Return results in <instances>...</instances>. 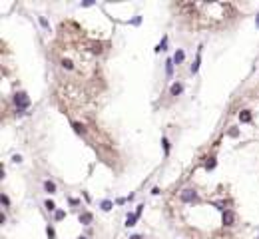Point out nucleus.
Segmentation results:
<instances>
[{"label":"nucleus","mask_w":259,"mask_h":239,"mask_svg":"<svg viewBox=\"0 0 259 239\" xmlns=\"http://www.w3.org/2000/svg\"><path fill=\"white\" fill-rule=\"evenodd\" d=\"M14 104L18 110H26L28 106H30V98H28L26 92H16L14 94Z\"/></svg>","instance_id":"f257e3e1"},{"label":"nucleus","mask_w":259,"mask_h":239,"mask_svg":"<svg viewBox=\"0 0 259 239\" xmlns=\"http://www.w3.org/2000/svg\"><path fill=\"white\" fill-rule=\"evenodd\" d=\"M180 199L185 201V203H192V201L197 199V193H195V189H192V187H185V189L180 193Z\"/></svg>","instance_id":"f03ea898"},{"label":"nucleus","mask_w":259,"mask_h":239,"mask_svg":"<svg viewBox=\"0 0 259 239\" xmlns=\"http://www.w3.org/2000/svg\"><path fill=\"white\" fill-rule=\"evenodd\" d=\"M221 219H223V225H233L235 223V213H233L231 209H225L223 215H221Z\"/></svg>","instance_id":"7ed1b4c3"},{"label":"nucleus","mask_w":259,"mask_h":239,"mask_svg":"<svg viewBox=\"0 0 259 239\" xmlns=\"http://www.w3.org/2000/svg\"><path fill=\"white\" fill-rule=\"evenodd\" d=\"M169 92H172V96H180L181 92H184V86H181V82H173L172 88H169Z\"/></svg>","instance_id":"20e7f679"},{"label":"nucleus","mask_w":259,"mask_h":239,"mask_svg":"<svg viewBox=\"0 0 259 239\" xmlns=\"http://www.w3.org/2000/svg\"><path fill=\"white\" fill-rule=\"evenodd\" d=\"M184 58H185V54H184V50H177L176 54H173V64H181V62H184Z\"/></svg>","instance_id":"39448f33"},{"label":"nucleus","mask_w":259,"mask_h":239,"mask_svg":"<svg viewBox=\"0 0 259 239\" xmlns=\"http://www.w3.org/2000/svg\"><path fill=\"white\" fill-rule=\"evenodd\" d=\"M80 223H84V225L92 223V213H90V211H84L82 215H80Z\"/></svg>","instance_id":"423d86ee"},{"label":"nucleus","mask_w":259,"mask_h":239,"mask_svg":"<svg viewBox=\"0 0 259 239\" xmlns=\"http://www.w3.org/2000/svg\"><path fill=\"white\" fill-rule=\"evenodd\" d=\"M201 48H203V46H199V52H197V58H195V62H193V64H192V72L195 74V72H197V68H199V62H201Z\"/></svg>","instance_id":"0eeeda50"},{"label":"nucleus","mask_w":259,"mask_h":239,"mask_svg":"<svg viewBox=\"0 0 259 239\" xmlns=\"http://www.w3.org/2000/svg\"><path fill=\"white\" fill-rule=\"evenodd\" d=\"M44 189L48 191V193H54V191H56V183L50 181V179H46V181H44Z\"/></svg>","instance_id":"6e6552de"},{"label":"nucleus","mask_w":259,"mask_h":239,"mask_svg":"<svg viewBox=\"0 0 259 239\" xmlns=\"http://www.w3.org/2000/svg\"><path fill=\"white\" fill-rule=\"evenodd\" d=\"M136 221H138V215H136V213H128V217H126V225L132 227V225H136Z\"/></svg>","instance_id":"1a4fd4ad"},{"label":"nucleus","mask_w":259,"mask_h":239,"mask_svg":"<svg viewBox=\"0 0 259 239\" xmlns=\"http://www.w3.org/2000/svg\"><path fill=\"white\" fill-rule=\"evenodd\" d=\"M172 72H173V58H168L165 60V74L172 76Z\"/></svg>","instance_id":"9d476101"},{"label":"nucleus","mask_w":259,"mask_h":239,"mask_svg":"<svg viewBox=\"0 0 259 239\" xmlns=\"http://www.w3.org/2000/svg\"><path fill=\"white\" fill-rule=\"evenodd\" d=\"M239 120L247 124V121H251V114H249L247 110H243V112H241V114H239Z\"/></svg>","instance_id":"9b49d317"},{"label":"nucleus","mask_w":259,"mask_h":239,"mask_svg":"<svg viewBox=\"0 0 259 239\" xmlns=\"http://www.w3.org/2000/svg\"><path fill=\"white\" fill-rule=\"evenodd\" d=\"M100 207L104 209V211H110V209H112V201H110V199H104V201L100 203Z\"/></svg>","instance_id":"f8f14e48"},{"label":"nucleus","mask_w":259,"mask_h":239,"mask_svg":"<svg viewBox=\"0 0 259 239\" xmlns=\"http://www.w3.org/2000/svg\"><path fill=\"white\" fill-rule=\"evenodd\" d=\"M44 207L48 209V211H54V209H56V203H54L52 199H46V203H44Z\"/></svg>","instance_id":"ddd939ff"},{"label":"nucleus","mask_w":259,"mask_h":239,"mask_svg":"<svg viewBox=\"0 0 259 239\" xmlns=\"http://www.w3.org/2000/svg\"><path fill=\"white\" fill-rule=\"evenodd\" d=\"M72 125H74V129H76V132H78V133H84V132H86V128H84V125L80 124V121H74V124H72Z\"/></svg>","instance_id":"4468645a"},{"label":"nucleus","mask_w":259,"mask_h":239,"mask_svg":"<svg viewBox=\"0 0 259 239\" xmlns=\"http://www.w3.org/2000/svg\"><path fill=\"white\" fill-rule=\"evenodd\" d=\"M62 68H66V70H72V68H74L72 60H68V58H64V60H62Z\"/></svg>","instance_id":"2eb2a0df"},{"label":"nucleus","mask_w":259,"mask_h":239,"mask_svg":"<svg viewBox=\"0 0 259 239\" xmlns=\"http://www.w3.org/2000/svg\"><path fill=\"white\" fill-rule=\"evenodd\" d=\"M64 215H66V213H64V211H62V209H58V211H56V213H54V217H56V219H58V221H60V219H64Z\"/></svg>","instance_id":"dca6fc26"},{"label":"nucleus","mask_w":259,"mask_h":239,"mask_svg":"<svg viewBox=\"0 0 259 239\" xmlns=\"http://www.w3.org/2000/svg\"><path fill=\"white\" fill-rule=\"evenodd\" d=\"M205 167H207V169H213V167H215V159H213V157H209V161L205 163Z\"/></svg>","instance_id":"f3484780"},{"label":"nucleus","mask_w":259,"mask_h":239,"mask_svg":"<svg viewBox=\"0 0 259 239\" xmlns=\"http://www.w3.org/2000/svg\"><path fill=\"white\" fill-rule=\"evenodd\" d=\"M162 144H164V149H165V153L169 152V141H168V137H162Z\"/></svg>","instance_id":"a211bd4d"},{"label":"nucleus","mask_w":259,"mask_h":239,"mask_svg":"<svg viewBox=\"0 0 259 239\" xmlns=\"http://www.w3.org/2000/svg\"><path fill=\"white\" fill-rule=\"evenodd\" d=\"M165 44H168V38H164L162 42H160V46H158L156 50H165Z\"/></svg>","instance_id":"6ab92c4d"},{"label":"nucleus","mask_w":259,"mask_h":239,"mask_svg":"<svg viewBox=\"0 0 259 239\" xmlns=\"http://www.w3.org/2000/svg\"><path fill=\"white\" fill-rule=\"evenodd\" d=\"M40 24H42V26H44V28H50V24H48V20H46V18H44V16H40Z\"/></svg>","instance_id":"aec40b11"},{"label":"nucleus","mask_w":259,"mask_h":239,"mask_svg":"<svg viewBox=\"0 0 259 239\" xmlns=\"http://www.w3.org/2000/svg\"><path fill=\"white\" fill-rule=\"evenodd\" d=\"M46 231H48V237H50V239H54V235H56V233H54V227H50V225H48V229H46Z\"/></svg>","instance_id":"412c9836"},{"label":"nucleus","mask_w":259,"mask_h":239,"mask_svg":"<svg viewBox=\"0 0 259 239\" xmlns=\"http://www.w3.org/2000/svg\"><path fill=\"white\" fill-rule=\"evenodd\" d=\"M140 22H142V16H136V18L132 20V24H140Z\"/></svg>","instance_id":"4be33fe9"},{"label":"nucleus","mask_w":259,"mask_h":239,"mask_svg":"<svg viewBox=\"0 0 259 239\" xmlns=\"http://www.w3.org/2000/svg\"><path fill=\"white\" fill-rule=\"evenodd\" d=\"M2 203H4V205H8V203H10V199H8V195H2Z\"/></svg>","instance_id":"5701e85b"},{"label":"nucleus","mask_w":259,"mask_h":239,"mask_svg":"<svg viewBox=\"0 0 259 239\" xmlns=\"http://www.w3.org/2000/svg\"><path fill=\"white\" fill-rule=\"evenodd\" d=\"M229 136L235 137V136H237V129H235V128H231V129H229Z\"/></svg>","instance_id":"b1692460"},{"label":"nucleus","mask_w":259,"mask_h":239,"mask_svg":"<svg viewBox=\"0 0 259 239\" xmlns=\"http://www.w3.org/2000/svg\"><path fill=\"white\" fill-rule=\"evenodd\" d=\"M12 159H14V161H16V163H20V161H22V156H14V157H12Z\"/></svg>","instance_id":"393cba45"},{"label":"nucleus","mask_w":259,"mask_h":239,"mask_svg":"<svg viewBox=\"0 0 259 239\" xmlns=\"http://www.w3.org/2000/svg\"><path fill=\"white\" fill-rule=\"evenodd\" d=\"M130 239H142V235H132Z\"/></svg>","instance_id":"a878e982"},{"label":"nucleus","mask_w":259,"mask_h":239,"mask_svg":"<svg viewBox=\"0 0 259 239\" xmlns=\"http://www.w3.org/2000/svg\"><path fill=\"white\" fill-rule=\"evenodd\" d=\"M257 26H259V14H257Z\"/></svg>","instance_id":"bb28decb"},{"label":"nucleus","mask_w":259,"mask_h":239,"mask_svg":"<svg viewBox=\"0 0 259 239\" xmlns=\"http://www.w3.org/2000/svg\"><path fill=\"white\" fill-rule=\"evenodd\" d=\"M80 239H86V237H80Z\"/></svg>","instance_id":"cd10ccee"}]
</instances>
